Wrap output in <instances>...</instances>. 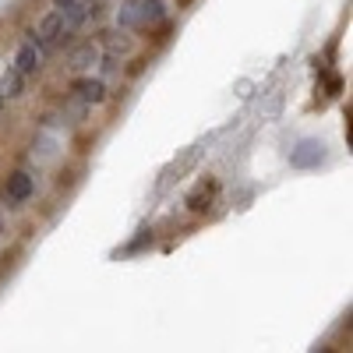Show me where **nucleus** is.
<instances>
[{
  "label": "nucleus",
  "instance_id": "13",
  "mask_svg": "<svg viewBox=\"0 0 353 353\" xmlns=\"http://www.w3.org/2000/svg\"><path fill=\"white\" fill-rule=\"evenodd\" d=\"M0 237H4V216H0Z\"/></svg>",
  "mask_w": 353,
  "mask_h": 353
},
{
  "label": "nucleus",
  "instance_id": "1",
  "mask_svg": "<svg viewBox=\"0 0 353 353\" xmlns=\"http://www.w3.org/2000/svg\"><path fill=\"white\" fill-rule=\"evenodd\" d=\"M216 194H219V181H216V176H205V181H198V188L188 194V209L194 216H205V209L212 205Z\"/></svg>",
  "mask_w": 353,
  "mask_h": 353
},
{
  "label": "nucleus",
  "instance_id": "11",
  "mask_svg": "<svg viewBox=\"0 0 353 353\" xmlns=\"http://www.w3.org/2000/svg\"><path fill=\"white\" fill-rule=\"evenodd\" d=\"M71 4H74V0H53V8H57V11H64V8H71Z\"/></svg>",
  "mask_w": 353,
  "mask_h": 353
},
{
  "label": "nucleus",
  "instance_id": "10",
  "mask_svg": "<svg viewBox=\"0 0 353 353\" xmlns=\"http://www.w3.org/2000/svg\"><path fill=\"white\" fill-rule=\"evenodd\" d=\"M141 237L134 241V244H128L124 248V254H134V251H141V248H152V230H138Z\"/></svg>",
  "mask_w": 353,
  "mask_h": 353
},
{
  "label": "nucleus",
  "instance_id": "6",
  "mask_svg": "<svg viewBox=\"0 0 353 353\" xmlns=\"http://www.w3.org/2000/svg\"><path fill=\"white\" fill-rule=\"evenodd\" d=\"M173 32H176V25H173L170 18H159V21H156V28L149 32V36H152V39H149V43H152V50H163V46L173 39Z\"/></svg>",
  "mask_w": 353,
  "mask_h": 353
},
{
  "label": "nucleus",
  "instance_id": "9",
  "mask_svg": "<svg viewBox=\"0 0 353 353\" xmlns=\"http://www.w3.org/2000/svg\"><path fill=\"white\" fill-rule=\"evenodd\" d=\"M149 61H152V53H138L134 61H131V64L124 68V74H128V78H138V74H141L145 68H149Z\"/></svg>",
  "mask_w": 353,
  "mask_h": 353
},
{
  "label": "nucleus",
  "instance_id": "5",
  "mask_svg": "<svg viewBox=\"0 0 353 353\" xmlns=\"http://www.w3.org/2000/svg\"><path fill=\"white\" fill-rule=\"evenodd\" d=\"M71 71H88L92 64H99V46L96 43H81V46H74L71 50Z\"/></svg>",
  "mask_w": 353,
  "mask_h": 353
},
{
  "label": "nucleus",
  "instance_id": "14",
  "mask_svg": "<svg viewBox=\"0 0 353 353\" xmlns=\"http://www.w3.org/2000/svg\"><path fill=\"white\" fill-rule=\"evenodd\" d=\"M0 106H4V99H0Z\"/></svg>",
  "mask_w": 353,
  "mask_h": 353
},
{
  "label": "nucleus",
  "instance_id": "3",
  "mask_svg": "<svg viewBox=\"0 0 353 353\" xmlns=\"http://www.w3.org/2000/svg\"><path fill=\"white\" fill-rule=\"evenodd\" d=\"M32 191H36V184H32V176H28V173H11L8 176V184H4V194H8V201L11 205H21V201H28V198H32Z\"/></svg>",
  "mask_w": 353,
  "mask_h": 353
},
{
  "label": "nucleus",
  "instance_id": "7",
  "mask_svg": "<svg viewBox=\"0 0 353 353\" xmlns=\"http://www.w3.org/2000/svg\"><path fill=\"white\" fill-rule=\"evenodd\" d=\"M18 71H21V74H36V71H39V53H36L32 46H21V53H18Z\"/></svg>",
  "mask_w": 353,
  "mask_h": 353
},
{
  "label": "nucleus",
  "instance_id": "4",
  "mask_svg": "<svg viewBox=\"0 0 353 353\" xmlns=\"http://www.w3.org/2000/svg\"><path fill=\"white\" fill-rule=\"evenodd\" d=\"M321 159H325V145H321V141H304L297 152H290L293 166H318Z\"/></svg>",
  "mask_w": 353,
  "mask_h": 353
},
{
  "label": "nucleus",
  "instance_id": "8",
  "mask_svg": "<svg viewBox=\"0 0 353 353\" xmlns=\"http://www.w3.org/2000/svg\"><path fill=\"white\" fill-rule=\"evenodd\" d=\"M0 88H4V96H21V88H25V78H21V71L18 68H11L8 74H4V85H0Z\"/></svg>",
  "mask_w": 353,
  "mask_h": 353
},
{
  "label": "nucleus",
  "instance_id": "2",
  "mask_svg": "<svg viewBox=\"0 0 353 353\" xmlns=\"http://www.w3.org/2000/svg\"><path fill=\"white\" fill-rule=\"evenodd\" d=\"M71 88H74V96H78L81 103H88V106L106 103V81H103V78H78Z\"/></svg>",
  "mask_w": 353,
  "mask_h": 353
},
{
  "label": "nucleus",
  "instance_id": "12",
  "mask_svg": "<svg viewBox=\"0 0 353 353\" xmlns=\"http://www.w3.org/2000/svg\"><path fill=\"white\" fill-rule=\"evenodd\" d=\"M194 4V0H176V8H191Z\"/></svg>",
  "mask_w": 353,
  "mask_h": 353
}]
</instances>
